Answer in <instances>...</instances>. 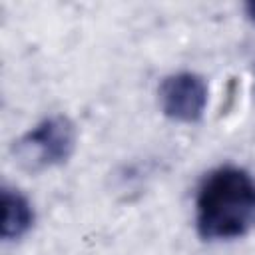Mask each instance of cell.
Here are the masks:
<instances>
[{
	"label": "cell",
	"instance_id": "5b68a950",
	"mask_svg": "<svg viewBox=\"0 0 255 255\" xmlns=\"http://www.w3.org/2000/svg\"><path fill=\"white\" fill-rule=\"evenodd\" d=\"M245 12H247L249 20H251V22H255V0H251V2H247V4H245Z\"/></svg>",
	"mask_w": 255,
	"mask_h": 255
},
{
	"label": "cell",
	"instance_id": "7a4b0ae2",
	"mask_svg": "<svg viewBox=\"0 0 255 255\" xmlns=\"http://www.w3.org/2000/svg\"><path fill=\"white\" fill-rule=\"evenodd\" d=\"M76 147V126L68 116H50L26 131L14 145V157L28 171H44L70 159Z\"/></svg>",
	"mask_w": 255,
	"mask_h": 255
},
{
	"label": "cell",
	"instance_id": "3957f363",
	"mask_svg": "<svg viewBox=\"0 0 255 255\" xmlns=\"http://www.w3.org/2000/svg\"><path fill=\"white\" fill-rule=\"evenodd\" d=\"M157 94L161 112L179 124L199 122L209 100V88L195 72H177L167 76Z\"/></svg>",
	"mask_w": 255,
	"mask_h": 255
},
{
	"label": "cell",
	"instance_id": "277c9868",
	"mask_svg": "<svg viewBox=\"0 0 255 255\" xmlns=\"http://www.w3.org/2000/svg\"><path fill=\"white\" fill-rule=\"evenodd\" d=\"M34 225V209L26 195L8 185L2 187V239H22Z\"/></svg>",
	"mask_w": 255,
	"mask_h": 255
},
{
	"label": "cell",
	"instance_id": "6da1fadb",
	"mask_svg": "<svg viewBox=\"0 0 255 255\" xmlns=\"http://www.w3.org/2000/svg\"><path fill=\"white\" fill-rule=\"evenodd\" d=\"M197 233L207 241H227L255 227V179L237 165L209 171L195 195Z\"/></svg>",
	"mask_w": 255,
	"mask_h": 255
}]
</instances>
